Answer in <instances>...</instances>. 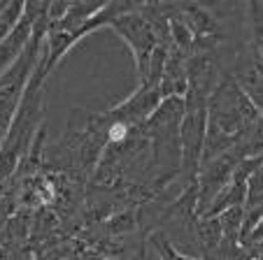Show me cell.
Here are the masks:
<instances>
[{
  "label": "cell",
  "mask_w": 263,
  "mask_h": 260,
  "mask_svg": "<svg viewBox=\"0 0 263 260\" xmlns=\"http://www.w3.org/2000/svg\"><path fill=\"white\" fill-rule=\"evenodd\" d=\"M258 118V112L240 91L231 74H223L208 98V123H205V142L200 163L235 151L252 123Z\"/></svg>",
  "instance_id": "cell-1"
},
{
  "label": "cell",
  "mask_w": 263,
  "mask_h": 260,
  "mask_svg": "<svg viewBox=\"0 0 263 260\" xmlns=\"http://www.w3.org/2000/svg\"><path fill=\"white\" fill-rule=\"evenodd\" d=\"M45 58V54H42ZM42 58L37 68L33 70L26 91L21 95V103L16 107V114L12 118L7 135L0 144V191L7 186L12 177H14L16 167L21 165L26 156H28L30 147H33L35 137L42 128V114H45V79L47 72L42 68Z\"/></svg>",
  "instance_id": "cell-2"
},
{
  "label": "cell",
  "mask_w": 263,
  "mask_h": 260,
  "mask_svg": "<svg viewBox=\"0 0 263 260\" xmlns=\"http://www.w3.org/2000/svg\"><path fill=\"white\" fill-rule=\"evenodd\" d=\"M184 116L182 98H165L154 109V114L144 121L152 163H154V191L156 195L168 186L177 184L182 170V142H179V126Z\"/></svg>",
  "instance_id": "cell-3"
},
{
  "label": "cell",
  "mask_w": 263,
  "mask_h": 260,
  "mask_svg": "<svg viewBox=\"0 0 263 260\" xmlns=\"http://www.w3.org/2000/svg\"><path fill=\"white\" fill-rule=\"evenodd\" d=\"M107 28H112L126 45H128L130 54L135 58V70H138V77L142 79L144 72H147V65H149V58L154 54L159 47H163L156 37L154 28L152 24L147 21V16L142 14L140 10V3H135L128 12L119 14L117 19H112L107 24Z\"/></svg>",
  "instance_id": "cell-4"
},
{
  "label": "cell",
  "mask_w": 263,
  "mask_h": 260,
  "mask_svg": "<svg viewBox=\"0 0 263 260\" xmlns=\"http://www.w3.org/2000/svg\"><path fill=\"white\" fill-rule=\"evenodd\" d=\"M240 163H242V158L235 151H226L208 163H200L198 174H196V211H198V218L208 214V209L219 197V193L231 184Z\"/></svg>",
  "instance_id": "cell-5"
},
{
  "label": "cell",
  "mask_w": 263,
  "mask_h": 260,
  "mask_svg": "<svg viewBox=\"0 0 263 260\" xmlns=\"http://www.w3.org/2000/svg\"><path fill=\"white\" fill-rule=\"evenodd\" d=\"M49 3H24V14L16 21V26L0 39V77L14 65V61L26 49L30 35H33V26L37 16L47 10Z\"/></svg>",
  "instance_id": "cell-6"
},
{
  "label": "cell",
  "mask_w": 263,
  "mask_h": 260,
  "mask_svg": "<svg viewBox=\"0 0 263 260\" xmlns=\"http://www.w3.org/2000/svg\"><path fill=\"white\" fill-rule=\"evenodd\" d=\"M226 74L233 77V82L240 86L247 100L254 105L258 114H263V65L252 58L249 47H242L240 54L235 56L233 65Z\"/></svg>",
  "instance_id": "cell-7"
},
{
  "label": "cell",
  "mask_w": 263,
  "mask_h": 260,
  "mask_svg": "<svg viewBox=\"0 0 263 260\" xmlns=\"http://www.w3.org/2000/svg\"><path fill=\"white\" fill-rule=\"evenodd\" d=\"M186 54H182L179 49L170 47L168 56H165L163 74H161V98H184L186 93Z\"/></svg>",
  "instance_id": "cell-8"
},
{
  "label": "cell",
  "mask_w": 263,
  "mask_h": 260,
  "mask_svg": "<svg viewBox=\"0 0 263 260\" xmlns=\"http://www.w3.org/2000/svg\"><path fill=\"white\" fill-rule=\"evenodd\" d=\"M247 28H249V54L263 65V3H247Z\"/></svg>",
  "instance_id": "cell-9"
},
{
  "label": "cell",
  "mask_w": 263,
  "mask_h": 260,
  "mask_svg": "<svg viewBox=\"0 0 263 260\" xmlns=\"http://www.w3.org/2000/svg\"><path fill=\"white\" fill-rule=\"evenodd\" d=\"M235 153H238L242 161L263 156V114H258V118L252 123V128L247 130V135L242 137V142L238 144Z\"/></svg>",
  "instance_id": "cell-10"
},
{
  "label": "cell",
  "mask_w": 263,
  "mask_h": 260,
  "mask_svg": "<svg viewBox=\"0 0 263 260\" xmlns=\"http://www.w3.org/2000/svg\"><path fill=\"white\" fill-rule=\"evenodd\" d=\"M5 5H7V3H0V12H3V10H5Z\"/></svg>",
  "instance_id": "cell-11"
},
{
  "label": "cell",
  "mask_w": 263,
  "mask_h": 260,
  "mask_svg": "<svg viewBox=\"0 0 263 260\" xmlns=\"http://www.w3.org/2000/svg\"><path fill=\"white\" fill-rule=\"evenodd\" d=\"M156 260H159V258H156Z\"/></svg>",
  "instance_id": "cell-12"
}]
</instances>
